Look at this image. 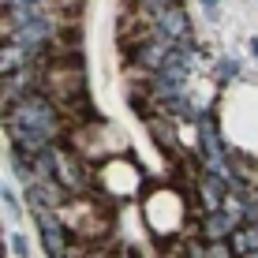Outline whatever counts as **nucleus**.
Segmentation results:
<instances>
[{
	"instance_id": "nucleus-1",
	"label": "nucleus",
	"mask_w": 258,
	"mask_h": 258,
	"mask_svg": "<svg viewBox=\"0 0 258 258\" xmlns=\"http://www.w3.org/2000/svg\"><path fill=\"white\" fill-rule=\"evenodd\" d=\"M56 221L68 228V236L75 243H101L112 232V206L101 191L71 195L64 206L56 210Z\"/></svg>"
},
{
	"instance_id": "nucleus-2",
	"label": "nucleus",
	"mask_w": 258,
	"mask_h": 258,
	"mask_svg": "<svg viewBox=\"0 0 258 258\" xmlns=\"http://www.w3.org/2000/svg\"><path fill=\"white\" fill-rule=\"evenodd\" d=\"M64 146L79 157V161H86V165H101V161H112V157H123V154H127L123 135L112 127V123H105L101 116L68 127Z\"/></svg>"
},
{
	"instance_id": "nucleus-3",
	"label": "nucleus",
	"mask_w": 258,
	"mask_h": 258,
	"mask_svg": "<svg viewBox=\"0 0 258 258\" xmlns=\"http://www.w3.org/2000/svg\"><path fill=\"white\" fill-rule=\"evenodd\" d=\"M4 123H8V127H12V123H19V127H34V131H41V135H45L52 146H56V142H64V135H68V123L60 120L56 105H52L41 90L23 94L19 101L4 105Z\"/></svg>"
},
{
	"instance_id": "nucleus-4",
	"label": "nucleus",
	"mask_w": 258,
	"mask_h": 258,
	"mask_svg": "<svg viewBox=\"0 0 258 258\" xmlns=\"http://www.w3.org/2000/svg\"><path fill=\"white\" fill-rule=\"evenodd\" d=\"M41 94L52 105H68L86 94V68L83 60H68V64H45L41 68Z\"/></svg>"
},
{
	"instance_id": "nucleus-5",
	"label": "nucleus",
	"mask_w": 258,
	"mask_h": 258,
	"mask_svg": "<svg viewBox=\"0 0 258 258\" xmlns=\"http://www.w3.org/2000/svg\"><path fill=\"white\" fill-rule=\"evenodd\" d=\"M94 187L105 195V199H131L142 187V172L123 157H112V161L94 165Z\"/></svg>"
},
{
	"instance_id": "nucleus-6",
	"label": "nucleus",
	"mask_w": 258,
	"mask_h": 258,
	"mask_svg": "<svg viewBox=\"0 0 258 258\" xmlns=\"http://www.w3.org/2000/svg\"><path fill=\"white\" fill-rule=\"evenodd\" d=\"M52 180H56L68 195L97 191V187H94V165L79 161L64 142H56V146H52Z\"/></svg>"
},
{
	"instance_id": "nucleus-7",
	"label": "nucleus",
	"mask_w": 258,
	"mask_h": 258,
	"mask_svg": "<svg viewBox=\"0 0 258 258\" xmlns=\"http://www.w3.org/2000/svg\"><path fill=\"white\" fill-rule=\"evenodd\" d=\"M41 68H45L41 60H30V64H23L19 71L0 79V105H12V101H19L23 94L41 90Z\"/></svg>"
},
{
	"instance_id": "nucleus-8",
	"label": "nucleus",
	"mask_w": 258,
	"mask_h": 258,
	"mask_svg": "<svg viewBox=\"0 0 258 258\" xmlns=\"http://www.w3.org/2000/svg\"><path fill=\"white\" fill-rule=\"evenodd\" d=\"M30 213L38 217L41 247H45V254H49V258H64L68 247H71V236H68V228L56 221V213H49V210H30Z\"/></svg>"
},
{
	"instance_id": "nucleus-9",
	"label": "nucleus",
	"mask_w": 258,
	"mask_h": 258,
	"mask_svg": "<svg viewBox=\"0 0 258 258\" xmlns=\"http://www.w3.org/2000/svg\"><path fill=\"white\" fill-rule=\"evenodd\" d=\"M154 30L161 34V38H168L172 45L176 41H191V19H187V12H183V4H172V8H165V12H157Z\"/></svg>"
},
{
	"instance_id": "nucleus-10",
	"label": "nucleus",
	"mask_w": 258,
	"mask_h": 258,
	"mask_svg": "<svg viewBox=\"0 0 258 258\" xmlns=\"http://www.w3.org/2000/svg\"><path fill=\"white\" fill-rule=\"evenodd\" d=\"M68 199H71V195L60 187L56 180H34V183H26V202H30V210H49V213H56Z\"/></svg>"
},
{
	"instance_id": "nucleus-11",
	"label": "nucleus",
	"mask_w": 258,
	"mask_h": 258,
	"mask_svg": "<svg viewBox=\"0 0 258 258\" xmlns=\"http://www.w3.org/2000/svg\"><path fill=\"white\" fill-rule=\"evenodd\" d=\"M236 225H239V221L228 217L225 210H206L199 217V225H195V236L206 239V243H210V239H228V232H232Z\"/></svg>"
},
{
	"instance_id": "nucleus-12",
	"label": "nucleus",
	"mask_w": 258,
	"mask_h": 258,
	"mask_svg": "<svg viewBox=\"0 0 258 258\" xmlns=\"http://www.w3.org/2000/svg\"><path fill=\"white\" fill-rule=\"evenodd\" d=\"M8 135H12V154H23V157H34V154H41L45 146H52L41 131L19 127V123H12V127H8Z\"/></svg>"
},
{
	"instance_id": "nucleus-13",
	"label": "nucleus",
	"mask_w": 258,
	"mask_h": 258,
	"mask_svg": "<svg viewBox=\"0 0 258 258\" xmlns=\"http://www.w3.org/2000/svg\"><path fill=\"white\" fill-rule=\"evenodd\" d=\"M195 195H199V206H202V213H206V210H221V199L228 195V187L217 180V176L199 172V180H195Z\"/></svg>"
},
{
	"instance_id": "nucleus-14",
	"label": "nucleus",
	"mask_w": 258,
	"mask_h": 258,
	"mask_svg": "<svg viewBox=\"0 0 258 258\" xmlns=\"http://www.w3.org/2000/svg\"><path fill=\"white\" fill-rule=\"evenodd\" d=\"M146 127H150V135L157 139V146L165 150V154H172V157H180V146H176V127H172V120H165V116H146Z\"/></svg>"
},
{
	"instance_id": "nucleus-15",
	"label": "nucleus",
	"mask_w": 258,
	"mask_h": 258,
	"mask_svg": "<svg viewBox=\"0 0 258 258\" xmlns=\"http://www.w3.org/2000/svg\"><path fill=\"white\" fill-rule=\"evenodd\" d=\"M30 52L26 49H19L15 41H8V38H0V79L4 75H12V71H19L23 64H30Z\"/></svg>"
},
{
	"instance_id": "nucleus-16",
	"label": "nucleus",
	"mask_w": 258,
	"mask_h": 258,
	"mask_svg": "<svg viewBox=\"0 0 258 258\" xmlns=\"http://www.w3.org/2000/svg\"><path fill=\"white\" fill-rule=\"evenodd\" d=\"M228 251L232 254H251L258 251V225H236L232 232H228Z\"/></svg>"
},
{
	"instance_id": "nucleus-17",
	"label": "nucleus",
	"mask_w": 258,
	"mask_h": 258,
	"mask_svg": "<svg viewBox=\"0 0 258 258\" xmlns=\"http://www.w3.org/2000/svg\"><path fill=\"white\" fill-rule=\"evenodd\" d=\"M236 75H239L236 60H217V68H213V79H217V83H232Z\"/></svg>"
},
{
	"instance_id": "nucleus-18",
	"label": "nucleus",
	"mask_w": 258,
	"mask_h": 258,
	"mask_svg": "<svg viewBox=\"0 0 258 258\" xmlns=\"http://www.w3.org/2000/svg\"><path fill=\"white\" fill-rule=\"evenodd\" d=\"M12 251L19 254V258H26V254H30V243H26L23 236H12Z\"/></svg>"
},
{
	"instance_id": "nucleus-19",
	"label": "nucleus",
	"mask_w": 258,
	"mask_h": 258,
	"mask_svg": "<svg viewBox=\"0 0 258 258\" xmlns=\"http://www.w3.org/2000/svg\"><path fill=\"white\" fill-rule=\"evenodd\" d=\"M202 8H210V12H213V8H217V0H202Z\"/></svg>"
},
{
	"instance_id": "nucleus-20",
	"label": "nucleus",
	"mask_w": 258,
	"mask_h": 258,
	"mask_svg": "<svg viewBox=\"0 0 258 258\" xmlns=\"http://www.w3.org/2000/svg\"><path fill=\"white\" fill-rule=\"evenodd\" d=\"M109 258H131V254H109Z\"/></svg>"
},
{
	"instance_id": "nucleus-21",
	"label": "nucleus",
	"mask_w": 258,
	"mask_h": 258,
	"mask_svg": "<svg viewBox=\"0 0 258 258\" xmlns=\"http://www.w3.org/2000/svg\"><path fill=\"white\" fill-rule=\"evenodd\" d=\"M0 258H4V243H0Z\"/></svg>"
}]
</instances>
